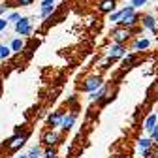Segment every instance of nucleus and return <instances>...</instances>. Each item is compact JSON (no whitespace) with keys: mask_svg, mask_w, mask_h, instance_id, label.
Segmentation results:
<instances>
[{"mask_svg":"<svg viewBox=\"0 0 158 158\" xmlns=\"http://www.w3.org/2000/svg\"><path fill=\"white\" fill-rule=\"evenodd\" d=\"M130 36H132V28L130 27H118V28H115L111 32V38L115 40L117 44H124Z\"/></svg>","mask_w":158,"mask_h":158,"instance_id":"f257e3e1","label":"nucleus"},{"mask_svg":"<svg viewBox=\"0 0 158 158\" xmlns=\"http://www.w3.org/2000/svg\"><path fill=\"white\" fill-rule=\"evenodd\" d=\"M15 30H17V34H21V36H28L32 32L30 17H19L17 21H15Z\"/></svg>","mask_w":158,"mask_h":158,"instance_id":"f03ea898","label":"nucleus"},{"mask_svg":"<svg viewBox=\"0 0 158 158\" xmlns=\"http://www.w3.org/2000/svg\"><path fill=\"white\" fill-rule=\"evenodd\" d=\"M121 11H123V13H121V17H118L117 23H121L123 27H134V25L137 23L135 11H124V10H121Z\"/></svg>","mask_w":158,"mask_h":158,"instance_id":"7ed1b4c3","label":"nucleus"},{"mask_svg":"<svg viewBox=\"0 0 158 158\" xmlns=\"http://www.w3.org/2000/svg\"><path fill=\"white\" fill-rule=\"evenodd\" d=\"M27 137H28V134H23V135H13V137H10V143H8V147H10V151H17V149H21L23 145H25V141H27Z\"/></svg>","mask_w":158,"mask_h":158,"instance_id":"20e7f679","label":"nucleus"},{"mask_svg":"<svg viewBox=\"0 0 158 158\" xmlns=\"http://www.w3.org/2000/svg\"><path fill=\"white\" fill-rule=\"evenodd\" d=\"M124 53H126V47H124L123 44H117V42H115V45H111L109 51H107V58H111V60H113V58L123 56Z\"/></svg>","mask_w":158,"mask_h":158,"instance_id":"39448f33","label":"nucleus"},{"mask_svg":"<svg viewBox=\"0 0 158 158\" xmlns=\"http://www.w3.org/2000/svg\"><path fill=\"white\" fill-rule=\"evenodd\" d=\"M100 87H102V79H100V77H90V79H87V83L83 85V90L92 92V90L100 89Z\"/></svg>","mask_w":158,"mask_h":158,"instance_id":"423d86ee","label":"nucleus"},{"mask_svg":"<svg viewBox=\"0 0 158 158\" xmlns=\"http://www.w3.org/2000/svg\"><path fill=\"white\" fill-rule=\"evenodd\" d=\"M73 123H75V113H72V115H62L58 126H60L62 130H70V128L73 126Z\"/></svg>","mask_w":158,"mask_h":158,"instance_id":"0eeeda50","label":"nucleus"},{"mask_svg":"<svg viewBox=\"0 0 158 158\" xmlns=\"http://www.w3.org/2000/svg\"><path fill=\"white\" fill-rule=\"evenodd\" d=\"M117 8V2L115 0H102L100 2V11L102 13H109V11H113Z\"/></svg>","mask_w":158,"mask_h":158,"instance_id":"6e6552de","label":"nucleus"},{"mask_svg":"<svg viewBox=\"0 0 158 158\" xmlns=\"http://www.w3.org/2000/svg\"><path fill=\"white\" fill-rule=\"evenodd\" d=\"M44 143L45 145H56L58 143V134L56 132H47V134H44Z\"/></svg>","mask_w":158,"mask_h":158,"instance_id":"1a4fd4ad","label":"nucleus"},{"mask_svg":"<svg viewBox=\"0 0 158 158\" xmlns=\"http://www.w3.org/2000/svg\"><path fill=\"white\" fill-rule=\"evenodd\" d=\"M55 4V0H44L42 2V17H49L51 15V11H53V6Z\"/></svg>","mask_w":158,"mask_h":158,"instance_id":"9d476101","label":"nucleus"},{"mask_svg":"<svg viewBox=\"0 0 158 158\" xmlns=\"http://www.w3.org/2000/svg\"><path fill=\"white\" fill-rule=\"evenodd\" d=\"M143 27L149 28V30H152V32H156V19L151 17V15H145L143 17Z\"/></svg>","mask_w":158,"mask_h":158,"instance_id":"9b49d317","label":"nucleus"},{"mask_svg":"<svg viewBox=\"0 0 158 158\" xmlns=\"http://www.w3.org/2000/svg\"><path fill=\"white\" fill-rule=\"evenodd\" d=\"M156 121H158V117H156V113H152V115L147 118V121H145V126H143V128H145L147 132H151V130L156 126Z\"/></svg>","mask_w":158,"mask_h":158,"instance_id":"f8f14e48","label":"nucleus"},{"mask_svg":"<svg viewBox=\"0 0 158 158\" xmlns=\"http://www.w3.org/2000/svg\"><path fill=\"white\" fill-rule=\"evenodd\" d=\"M60 117H62V113H53V115H49L47 124H49V126H58V123H60Z\"/></svg>","mask_w":158,"mask_h":158,"instance_id":"ddd939ff","label":"nucleus"},{"mask_svg":"<svg viewBox=\"0 0 158 158\" xmlns=\"http://www.w3.org/2000/svg\"><path fill=\"white\" fill-rule=\"evenodd\" d=\"M25 47V44H23V40H13V42H11V51H15V53H19V51H21Z\"/></svg>","mask_w":158,"mask_h":158,"instance_id":"4468645a","label":"nucleus"},{"mask_svg":"<svg viewBox=\"0 0 158 158\" xmlns=\"http://www.w3.org/2000/svg\"><path fill=\"white\" fill-rule=\"evenodd\" d=\"M40 154H42V149L40 147H32L27 154V158H40Z\"/></svg>","mask_w":158,"mask_h":158,"instance_id":"2eb2a0df","label":"nucleus"},{"mask_svg":"<svg viewBox=\"0 0 158 158\" xmlns=\"http://www.w3.org/2000/svg\"><path fill=\"white\" fill-rule=\"evenodd\" d=\"M149 47V40H137V42H135V45H134V49H147Z\"/></svg>","mask_w":158,"mask_h":158,"instance_id":"dca6fc26","label":"nucleus"},{"mask_svg":"<svg viewBox=\"0 0 158 158\" xmlns=\"http://www.w3.org/2000/svg\"><path fill=\"white\" fill-rule=\"evenodd\" d=\"M44 158H56V149L51 145V147H49V149L44 152Z\"/></svg>","mask_w":158,"mask_h":158,"instance_id":"f3484780","label":"nucleus"},{"mask_svg":"<svg viewBox=\"0 0 158 158\" xmlns=\"http://www.w3.org/2000/svg\"><path fill=\"white\" fill-rule=\"evenodd\" d=\"M152 143V139H149V137H143V139H139V149H149Z\"/></svg>","mask_w":158,"mask_h":158,"instance_id":"a211bd4d","label":"nucleus"},{"mask_svg":"<svg viewBox=\"0 0 158 158\" xmlns=\"http://www.w3.org/2000/svg\"><path fill=\"white\" fill-rule=\"evenodd\" d=\"M10 53H11V49H10V47H6V45H0V56H2V58L10 56Z\"/></svg>","mask_w":158,"mask_h":158,"instance_id":"6ab92c4d","label":"nucleus"},{"mask_svg":"<svg viewBox=\"0 0 158 158\" xmlns=\"http://www.w3.org/2000/svg\"><path fill=\"white\" fill-rule=\"evenodd\" d=\"M130 2H132L134 8H139V6H145L147 4V0H130Z\"/></svg>","mask_w":158,"mask_h":158,"instance_id":"aec40b11","label":"nucleus"},{"mask_svg":"<svg viewBox=\"0 0 158 158\" xmlns=\"http://www.w3.org/2000/svg\"><path fill=\"white\" fill-rule=\"evenodd\" d=\"M151 139H152V141H158V126H154V128L151 130Z\"/></svg>","mask_w":158,"mask_h":158,"instance_id":"412c9836","label":"nucleus"},{"mask_svg":"<svg viewBox=\"0 0 158 158\" xmlns=\"http://www.w3.org/2000/svg\"><path fill=\"white\" fill-rule=\"evenodd\" d=\"M19 17H21V15H19V13H11V15H10V17L6 19V21H8V23H10V21H11V23H15V21H17Z\"/></svg>","mask_w":158,"mask_h":158,"instance_id":"4be33fe9","label":"nucleus"},{"mask_svg":"<svg viewBox=\"0 0 158 158\" xmlns=\"http://www.w3.org/2000/svg\"><path fill=\"white\" fill-rule=\"evenodd\" d=\"M134 62V55H128V56H124V66L126 64H132Z\"/></svg>","mask_w":158,"mask_h":158,"instance_id":"5701e85b","label":"nucleus"},{"mask_svg":"<svg viewBox=\"0 0 158 158\" xmlns=\"http://www.w3.org/2000/svg\"><path fill=\"white\" fill-rule=\"evenodd\" d=\"M17 2H19V6H30L32 0H17Z\"/></svg>","mask_w":158,"mask_h":158,"instance_id":"b1692460","label":"nucleus"},{"mask_svg":"<svg viewBox=\"0 0 158 158\" xmlns=\"http://www.w3.org/2000/svg\"><path fill=\"white\" fill-rule=\"evenodd\" d=\"M121 13H123V11H117V13H113V15H111V21H115V23H117V21H118V17H121Z\"/></svg>","mask_w":158,"mask_h":158,"instance_id":"393cba45","label":"nucleus"},{"mask_svg":"<svg viewBox=\"0 0 158 158\" xmlns=\"http://www.w3.org/2000/svg\"><path fill=\"white\" fill-rule=\"evenodd\" d=\"M8 27V21H4V19H0V30H4Z\"/></svg>","mask_w":158,"mask_h":158,"instance_id":"a878e982","label":"nucleus"},{"mask_svg":"<svg viewBox=\"0 0 158 158\" xmlns=\"http://www.w3.org/2000/svg\"><path fill=\"white\" fill-rule=\"evenodd\" d=\"M152 156H154V158H158V147H156V149L152 151Z\"/></svg>","mask_w":158,"mask_h":158,"instance_id":"bb28decb","label":"nucleus"},{"mask_svg":"<svg viewBox=\"0 0 158 158\" xmlns=\"http://www.w3.org/2000/svg\"><path fill=\"white\" fill-rule=\"evenodd\" d=\"M6 11V6H0V13H4Z\"/></svg>","mask_w":158,"mask_h":158,"instance_id":"cd10ccee","label":"nucleus"},{"mask_svg":"<svg viewBox=\"0 0 158 158\" xmlns=\"http://www.w3.org/2000/svg\"><path fill=\"white\" fill-rule=\"evenodd\" d=\"M17 158H27V154H21V156H17Z\"/></svg>","mask_w":158,"mask_h":158,"instance_id":"c85d7f7f","label":"nucleus"},{"mask_svg":"<svg viewBox=\"0 0 158 158\" xmlns=\"http://www.w3.org/2000/svg\"><path fill=\"white\" fill-rule=\"evenodd\" d=\"M15 2H17V0H15Z\"/></svg>","mask_w":158,"mask_h":158,"instance_id":"c756f323","label":"nucleus"}]
</instances>
